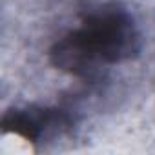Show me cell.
Here are the masks:
<instances>
[{"mask_svg":"<svg viewBox=\"0 0 155 155\" xmlns=\"http://www.w3.org/2000/svg\"><path fill=\"white\" fill-rule=\"evenodd\" d=\"M137 51L139 37L131 17L117 6H104L84 18L81 29L60 40L51 57L60 69L86 75L99 64H115Z\"/></svg>","mask_w":155,"mask_h":155,"instance_id":"obj_1","label":"cell"}]
</instances>
